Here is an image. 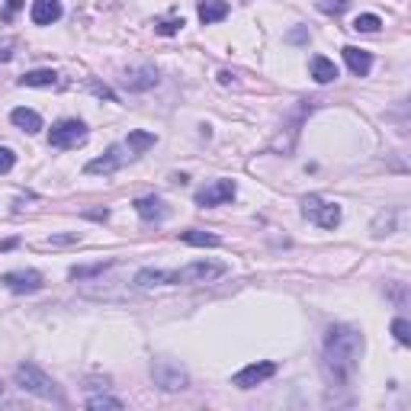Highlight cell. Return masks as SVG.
<instances>
[{
  "instance_id": "cell-1",
  "label": "cell",
  "mask_w": 411,
  "mask_h": 411,
  "mask_svg": "<svg viewBox=\"0 0 411 411\" xmlns=\"http://www.w3.org/2000/svg\"><path fill=\"white\" fill-rule=\"evenodd\" d=\"M363 354V335L354 325H331L325 335V373L331 383L344 386L357 373Z\"/></svg>"
},
{
  "instance_id": "cell-2",
  "label": "cell",
  "mask_w": 411,
  "mask_h": 411,
  "mask_svg": "<svg viewBox=\"0 0 411 411\" xmlns=\"http://www.w3.org/2000/svg\"><path fill=\"white\" fill-rule=\"evenodd\" d=\"M228 267L219 264V260H193V264L180 267V270H154V267H145V270L135 273V286L148 289V286H187V283H212V279L225 277Z\"/></svg>"
},
{
  "instance_id": "cell-3",
  "label": "cell",
  "mask_w": 411,
  "mask_h": 411,
  "mask_svg": "<svg viewBox=\"0 0 411 411\" xmlns=\"http://www.w3.org/2000/svg\"><path fill=\"white\" fill-rule=\"evenodd\" d=\"M13 379H16V386H20L23 392H29V395L55 398V402H62V392H58L55 379H52L49 373H42L35 363H20L16 373H13Z\"/></svg>"
},
{
  "instance_id": "cell-4",
  "label": "cell",
  "mask_w": 411,
  "mask_h": 411,
  "mask_svg": "<svg viewBox=\"0 0 411 411\" xmlns=\"http://www.w3.org/2000/svg\"><path fill=\"white\" fill-rule=\"evenodd\" d=\"M151 379L158 389L164 392H180L190 386V373L177 360H154L151 363Z\"/></svg>"
},
{
  "instance_id": "cell-5",
  "label": "cell",
  "mask_w": 411,
  "mask_h": 411,
  "mask_svg": "<svg viewBox=\"0 0 411 411\" xmlns=\"http://www.w3.org/2000/svg\"><path fill=\"white\" fill-rule=\"evenodd\" d=\"M302 216L308 222H315L318 228H337L341 225V206L321 199V196H306L302 199Z\"/></svg>"
},
{
  "instance_id": "cell-6",
  "label": "cell",
  "mask_w": 411,
  "mask_h": 411,
  "mask_svg": "<svg viewBox=\"0 0 411 411\" xmlns=\"http://www.w3.org/2000/svg\"><path fill=\"white\" fill-rule=\"evenodd\" d=\"M84 141H87V126L81 119H62L49 132L52 148H77V145H84Z\"/></svg>"
},
{
  "instance_id": "cell-7",
  "label": "cell",
  "mask_w": 411,
  "mask_h": 411,
  "mask_svg": "<svg viewBox=\"0 0 411 411\" xmlns=\"http://www.w3.org/2000/svg\"><path fill=\"white\" fill-rule=\"evenodd\" d=\"M273 373H277V363H273V360L248 363L241 373H235V376H231V386H238V389H254V386H260L264 379H270Z\"/></svg>"
},
{
  "instance_id": "cell-8",
  "label": "cell",
  "mask_w": 411,
  "mask_h": 411,
  "mask_svg": "<svg viewBox=\"0 0 411 411\" xmlns=\"http://www.w3.org/2000/svg\"><path fill=\"white\" fill-rule=\"evenodd\" d=\"M0 283L7 286L10 293H20V296L39 293V289H42V273H35V270H10V273H4V277H0Z\"/></svg>"
},
{
  "instance_id": "cell-9",
  "label": "cell",
  "mask_w": 411,
  "mask_h": 411,
  "mask_svg": "<svg viewBox=\"0 0 411 411\" xmlns=\"http://www.w3.org/2000/svg\"><path fill=\"white\" fill-rule=\"evenodd\" d=\"M129 158H135V154L126 148V141H122V145H112L103 158H93L91 164H87V174H112V170H119Z\"/></svg>"
},
{
  "instance_id": "cell-10",
  "label": "cell",
  "mask_w": 411,
  "mask_h": 411,
  "mask_svg": "<svg viewBox=\"0 0 411 411\" xmlns=\"http://www.w3.org/2000/svg\"><path fill=\"white\" fill-rule=\"evenodd\" d=\"M235 199V183L231 180H212L209 187H202L199 193H196V206H202V209H209V206H222V202Z\"/></svg>"
},
{
  "instance_id": "cell-11",
  "label": "cell",
  "mask_w": 411,
  "mask_h": 411,
  "mask_svg": "<svg viewBox=\"0 0 411 411\" xmlns=\"http://www.w3.org/2000/svg\"><path fill=\"white\" fill-rule=\"evenodd\" d=\"M158 84V71L151 64H139V68H129L126 77H122V87L132 93H141V91H151Z\"/></svg>"
},
{
  "instance_id": "cell-12",
  "label": "cell",
  "mask_w": 411,
  "mask_h": 411,
  "mask_svg": "<svg viewBox=\"0 0 411 411\" xmlns=\"http://www.w3.org/2000/svg\"><path fill=\"white\" fill-rule=\"evenodd\" d=\"M29 16L35 26H52L55 20H62V0H33Z\"/></svg>"
},
{
  "instance_id": "cell-13",
  "label": "cell",
  "mask_w": 411,
  "mask_h": 411,
  "mask_svg": "<svg viewBox=\"0 0 411 411\" xmlns=\"http://www.w3.org/2000/svg\"><path fill=\"white\" fill-rule=\"evenodd\" d=\"M135 212H139L145 222H161V219L168 216V206H164V199H158V196H139V199H135Z\"/></svg>"
},
{
  "instance_id": "cell-14",
  "label": "cell",
  "mask_w": 411,
  "mask_h": 411,
  "mask_svg": "<svg viewBox=\"0 0 411 411\" xmlns=\"http://www.w3.org/2000/svg\"><path fill=\"white\" fill-rule=\"evenodd\" d=\"M344 62H347V68L354 71L357 77H366L369 68H373V55L357 49V45H344Z\"/></svg>"
},
{
  "instance_id": "cell-15",
  "label": "cell",
  "mask_w": 411,
  "mask_h": 411,
  "mask_svg": "<svg viewBox=\"0 0 411 411\" xmlns=\"http://www.w3.org/2000/svg\"><path fill=\"white\" fill-rule=\"evenodd\" d=\"M10 119H13L16 129H23V132H29V135H35L42 129V116L35 110H26V106H16V110L10 112Z\"/></svg>"
},
{
  "instance_id": "cell-16",
  "label": "cell",
  "mask_w": 411,
  "mask_h": 411,
  "mask_svg": "<svg viewBox=\"0 0 411 411\" xmlns=\"http://www.w3.org/2000/svg\"><path fill=\"white\" fill-rule=\"evenodd\" d=\"M199 20L209 26V23H219V20H225L228 16V4L225 0H199Z\"/></svg>"
},
{
  "instance_id": "cell-17",
  "label": "cell",
  "mask_w": 411,
  "mask_h": 411,
  "mask_svg": "<svg viewBox=\"0 0 411 411\" xmlns=\"http://www.w3.org/2000/svg\"><path fill=\"white\" fill-rule=\"evenodd\" d=\"M58 74L52 68H39V71H26L20 77V87H55Z\"/></svg>"
},
{
  "instance_id": "cell-18",
  "label": "cell",
  "mask_w": 411,
  "mask_h": 411,
  "mask_svg": "<svg viewBox=\"0 0 411 411\" xmlns=\"http://www.w3.org/2000/svg\"><path fill=\"white\" fill-rule=\"evenodd\" d=\"M312 77L318 81V84H331V81L337 77L335 62H331V58H325V55H315L312 58Z\"/></svg>"
},
{
  "instance_id": "cell-19",
  "label": "cell",
  "mask_w": 411,
  "mask_h": 411,
  "mask_svg": "<svg viewBox=\"0 0 411 411\" xmlns=\"http://www.w3.org/2000/svg\"><path fill=\"white\" fill-rule=\"evenodd\" d=\"M154 135L151 132H141V129H135V132H129V139H126V148L132 154H145L148 148H154Z\"/></svg>"
},
{
  "instance_id": "cell-20",
  "label": "cell",
  "mask_w": 411,
  "mask_h": 411,
  "mask_svg": "<svg viewBox=\"0 0 411 411\" xmlns=\"http://www.w3.org/2000/svg\"><path fill=\"white\" fill-rule=\"evenodd\" d=\"M180 238L196 248H219V235H206V231H180Z\"/></svg>"
},
{
  "instance_id": "cell-21",
  "label": "cell",
  "mask_w": 411,
  "mask_h": 411,
  "mask_svg": "<svg viewBox=\"0 0 411 411\" xmlns=\"http://www.w3.org/2000/svg\"><path fill=\"white\" fill-rule=\"evenodd\" d=\"M87 408H93V411H100V408L122 411V398H112V395H91V398H87Z\"/></svg>"
},
{
  "instance_id": "cell-22",
  "label": "cell",
  "mask_w": 411,
  "mask_h": 411,
  "mask_svg": "<svg viewBox=\"0 0 411 411\" xmlns=\"http://www.w3.org/2000/svg\"><path fill=\"white\" fill-rule=\"evenodd\" d=\"M103 270H110V260H100V264H91V267H71V279H87Z\"/></svg>"
},
{
  "instance_id": "cell-23",
  "label": "cell",
  "mask_w": 411,
  "mask_h": 411,
  "mask_svg": "<svg viewBox=\"0 0 411 411\" xmlns=\"http://www.w3.org/2000/svg\"><path fill=\"white\" fill-rule=\"evenodd\" d=\"M379 26H383V20H379L376 13H360V16L354 20V29H357V33H376Z\"/></svg>"
},
{
  "instance_id": "cell-24",
  "label": "cell",
  "mask_w": 411,
  "mask_h": 411,
  "mask_svg": "<svg viewBox=\"0 0 411 411\" xmlns=\"http://www.w3.org/2000/svg\"><path fill=\"white\" fill-rule=\"evenodd\" d=\"M392 335H395L398 344H405V347H408V344H411V325L405 318H395V321H392Z\"/></svg>"
},
{
  "instance_id": "cell-25",
  "label": "cell",
  "mask_w": 411,
  "mask_h": 411,
  "mask_svg": "<svg viewBox=\"0 0 411 411\" xmlns=\"http://www.w3.org/2000/svg\"><path fill=\"white\" fill-rule=\"evenodd\" d=\"M347 7H350V0H318L321 13H344Z\"/></svg>"
},
{
  "instance_id": "cell-26",
  "label": "cell",
  "mask_w": 411,
  "mask_h": 411,
  "mask_svg": "<svg viewBox=\"0 0 411 411\" xmlns=\"http://www.w3.org/2000/svg\"><path fill=\"white\" fill-rule=\"evenodd\" d=\"M154 29H158L161 35H174L177 29H183V16H180V20H158V23H154Z\"/></svg>"
},
{
  "instance_id": "cell-27",
  "label": "cell",
  "mask_w": 411,
  "mask_h": 411,
  "mask_svg": "<svg viewBox=\"0 0 411 411\" xmlns=\"http://www.w3.org/2000/svg\"><path fill=\"white\" fill-rule=\"evenodd\" d=\"M13 164H16V154L10 151V148H4V145H0V174H7V170H13Z\"/></svg>"
},
{
  "instance_id": "cell-28",
  "label": "cell",
  "mask_w": 411,
  "mask_h": 411,
  "mask_svg": "<svg viewBox=\"0 0 411 411\" xmlns=\"http://www.w3.org/2000/svg\"><path fill=\"white\" fill-rule=\"evenodd\" d=\"M23 7V0H7V13H4V20H13V13Z\"/></svg>"
},
{
  "instance_id": "cell-29",
  "label": "cell",
  "mask_w": 411,
  "mask_h": 411,
  "mask_svg": "<svg viewBox=\"0 0 411 411\" xmlns=\"http://www.w3.org/2000/svg\"><path fill=\"white\" fill-rule=\"evenodd\" d=\"M93 93H100V97H106L110 103H116V93L110 91V87H100V84H93Z\"/></svg>"
},
{
  "instance_id": "cell-30",
  "label": "cell",
  "mask_w": 411,
  "mask_h": 411,
  "mask_svg": "<svg viewBox=\"0 0 411 411\" xmlns=\"http://www.w3.org/2000/svg\"><path fill=\"white\" fill-rule=\"evenodd\" d=\"M0 398H4V383H0Z\"/></svg>"
}]
</instances>
